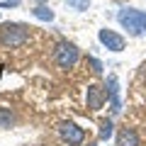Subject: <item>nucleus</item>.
<instances>
[{
	"mask_svg": "<svg viewBox=\"0 0 146 146\" xmlns=\"http://www.w3.org/2000/svg\"><path fill=\"white\" fill-rule=\"evenodd\" d=\"M36 3H44V0H36Z\"/></svg>",
	"mask_w": 146,
	"mask_h": 146,
	"instance_id": "4468645a",
	"label": "nucleus"
},
{
	"mask_svg": "<svg viewBox=\"0 0 146 146\" xmlns=\"http://www.w3.org/2000/svg\"><path fill=\"white\" fill-rule=\"evenodd\" d=\"M107 95H110V105H112V115H119L122 100H119V80H117V76L107 78Z\"/></svg>",
	"mask_w": 146,
	"mask_h": 146,
	"instance_id": "0eeeda50",
	"label": "nucleus"
},
{
	"mask_svg": "<svg viewBox=\"0 0 146 146\" xmlns=\"http://www.w3.org/2000/svg\"><path fill=\"white\" fill-rule=\"evenodd\" d=\"M117 20H119V25L124 27L131 36H139V34L146 32V12H141V10H131V7L119 10Z\"/></svg>",
	"mask_w": 146,
	"mask_h": 146,
	"instance_id": "f03ea898",
	"label": "nucleus"
},
{
	"mask_svg": "<svg viewBox=\"0 0 146 146\" xmlns=\"http://www.w3.org/2000/svg\"><path fill=\"white\" fill-rule=\"evenodd\" d=\"M88 63L93 66V73H102V63H100L98 58H88Z\"/></svg>",
	"mask_w": 146,
	"mask_h": 146,
	"instance_id": "ddd939ff",
	"label": "nucleus"
},
{
	"mask_svg": "<svg viewBox=\"0 0 146 146\" xmlns=\"http://www.w3.org/2000/svg\"><path fill=\"white\" fill-rule=\"evenodd\" d=\"M107 100V90L102 85H88V93H85V102L90 110H100Z\"/></svg>",
	"mask_w": 146,
	"mask_h": 146,
	"instance_id": "39448f33",
	"label": "nucleus"
},
{
	"mask_svg": "<svg viewBox=\"0 0 146 146\" xmlns=\"http://www.w3.org/2000/svg\"><path fill=\"white\" fill-rule=\"evenodd\" d=\"M27 36H29V32H27V27L20 25V22H3V25H0V44L5 49L22 46V44L27 42Z\"/></svg>",
	"mask_w": 146,
	"mask_h": 146,
	"instance_id": "f257e3e1",
	"label": "nucleus"
},
{
	"mask_svg": "<svg viewBox=\"0 0 146 146\" xmlns=\"http://www.w3.org/2000/svg\"><path fill=\"white\" fill-rule=\"evenodd\" d=\"M78 58H80V51L71 42H61L56 46V51H54V61H56L58 68H73L78 63Z\"/></svg>",
	"mask_w": 146,
	"mask_h": 146,
	"instance_id": "7ed1b4c3",
	"label": "nucleus"
},
{
	"mask_svg": "<svg viewBox=\"0 0 146 146\" xmlns=\"http://www.w3.org/2000/svg\"><path fill=\"white\" fill-rule=\"evenodd\" d=\"M98 36L110 51H122V49H124V36L117 34V32H112V29H100Z\"/></svg>",
	"mask_w": 146,
	"mask_h": 146,
	"instance_id": "423d86ee",
	"label": "nucleus"
},
{
	"mask_svg": "<svg viewBox=\"0 0 146 146\" xmlns=\"http://www.w3.org/2000/svg\"><path fill=\"white\" fill-rule=\"evenodd\" d=\"M58 131H61L63 141H68L71 146H80L85 141V131L80 129L76 122H61V124H58Z\"/></svg>",
	"mask_w": 146,
	"mask_h": 146,
	"instance_id": "20e7f679",
	"label": "nucleus"
},
{
	"mask_svg": "<svg viewBox=\"0 0 146 146\" xmlns=\"http://www.w3.org/2000/svg\"><path fill=\"white\" fill-rule=\"evenodd\" d=\"M112 131H115V129H112V122H110V119H102V122H100L98 139H100V141H107L110 136H112Z\"/></svg>",
	"mask_w": 146,
	"mask_h": 146,
	"instance_id": "9b49d317",
	"label": "nucleus"
},
{
	"mask_svg": "<svg viewBox=\"0 0 146 146\" xmlns=\"http://www.w3.org/2000/svg\"><path fill=\"white\" fill-rule=\"evenodd\" d=\"M66 5L73 7V10H78V12H83V10H88L90 0H66Z\"/></svg>",
	"mask_w": 146,
	"mask_h": 146,
	"instance_id": "f8f14e48",
	"label": "nucleus"
},
{
	"mask_svg": "<svg viewBox=\"0 0 146 146\" xmlns=\"http://www.w3.org/2000/svg\"><path fill=\"white\" fill-rule=\"evenodd\" d=\"M32 15H34L36 20H44V22H51L54 20V10L46 7V5H36L34 10H32Z\"/></svg>",
	"mask_w": 146,
	"mask_h": 146,
	"instance_id": "1a4fd4ad",
	"label": "nucleus"
},
{
	"mask_svg": "<svg viewBox=\"0 0 146 146\" xmlns=\"http://www.w3.org/2000/svg\"><path fill=\"white\" fill-rule=\"evenodd\" d=\"M15 124V115L7 107H0V129H10Z\"/></svg>",
	"mask_w": 146,
	"mask_h": 146,
	"instance_id": "9d476101",
	"label": "nucleus"
},
{
	"mask_svg": "<svg viewBox=\"0 0 146 146\" xmlns=\"http://www.w3.org/2000/svg\"><path fill=\"white\" fill-rule=\"evenodd\" d=\"M90 146H93V144H90Z\"/></svg>",
	"mask_w": 146,
	"mask_h": 146,
	"instance_id": "2eb2a0df",
	"label": "nucleus"
},
{
	"mask_svg": "<svg viewBox=\"0 0 146 146\" xmlns=\"http://www.w3.org/2000/svg\"><path fill=\"white\" fill-rule=\"evenodd\" d=\"M117 146H141V139L136 134V129L131 127H122L117 131Z\"/></svg>",
	"mask_w": 146,
	"mask_h": 146,
	"instance_id": "6e6552de",
	"label": "nucleus"
}]
</instances>
